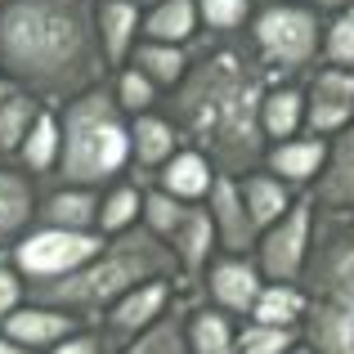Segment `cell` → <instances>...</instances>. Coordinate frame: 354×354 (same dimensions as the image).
Returning a JSON list of instances; mask_svg holds the SVG:
<instances>
[{
    "mask_svg": "<svg viewBox=\"0 0 354 354\" xmlns=\"http://www.w3.org/2000/svg\"><path fill=\"white\" fill-rule=\"evenodd\" d=\"M0 59L18 77L63 86L68 77L86 72V27L54 0H18L0 14Z\"/></svg>",
    "mask_w": 354,
    "mask_h": 354,
    "instance_id": "cell-1",
    "label": "cell"
},
{
    "mask_svg": "<svg viewBox=\"0 0 354 354\" xmlns=\"http://www.w3.org/2000/svg\"><path fill=\"white\" fill-rule=\"evenodd\" d=\"M256 86L234 59H216L198 72L189 90H184V117H189L193 135L207 148L225 157L256 153Z\"/></svg>",
    "mask_w": 354,
    "mask_h": 354,
    "instance_id": "cell-2",
    "label": "cell"
},
{
    "mask_svg": "<svg viewBox=\"0 0 354 354\" xmlns=\"http://www.w3.org/2000/svg\"><path fill=\"white\" fill-rule=\"evenodd\" d=\"M126 144H130V135L121 130L113 104L104 95L77 99L68 108V130H63V144H59L63 175L77 184L104 180V175H113L126 162Z\"/></svg>",
    "mask_w": 354,
    "mask_h": 354,
    "instance_id": "cell-3",
    "label": "cell"
},
{
    "mask_svg": "<svg viewBox=\"0 0 354 354\" xmlns=\"http://www.w3.org/2000/svg\"><path fill=\"white\" fill-rule=\"evenodd\" d=\"M162 251H157L153 238H126L121 247H113L95 269H77L68 274V283L59 287H45L50 301H63V305H95V301H108V296H121L126 287L144 283L157 265H162Z\"/></svg>",
    "mask_w": 354,
    "mask_h": 354,
    "instance_id": "cell-4",
    "label": "cell"
},
{
    "mask_svg": "<svg viewBox=\"0 0 354 354\" xmlns=\"http://www.w3.org/2000/svg\"><path fill=\"white\" fill-rule=\"evenodd\" d=\"M99 238L95 234H72V229H45L32 234L18 247V265L27 274H77L86 260L99 256Z\"/></svg>",
    "mask_w": 354,
    "mask_h": 354,
    "instance_id": "cell-5",
    "label": "cell"
},
{
    "mask_svg": "<svg viewBox=\"0 0 354 354\" xmlns=\"http://www.w3.org/2000/svg\"><path fill=\"white\" fill-rule=\"evenodd\" d=\"M260 45L269 50V59L278 63H305L314 54V41H319V18L301 5H283V9H269L256 27Z\"/></svg>",
    "mask_w": 354,
    "mask_h": 354,
    "instance_id": "cell-6",
    "label": "cell"
},
{
    "mask_svg": "<svg viewBox=\"0 0 354 354\" xmlns=\"http://www.w3.org/2000/svg\"><path fill=\"white\" fill-rule=\"evenodd\" d=\"M305 238H310V207H292V216L269 229L260 247V265L274 283H292L305 265Z\"/></svg>",
    "mask_w": 354,
    "mask_h": 354,
    "instance_id": "cell-7",
    "label": "cell"
},
{
    "mask_svg": "<svg viewBox=\"0 0 354 354\" xmlns=\"http://www.w3.org/2000/svg\"><path fill=\"white\" fill-rule=\"evenodd\" d=\"M305 121H310L314 135L350 126V121H354V72H346V68H328V72H319Z\"/></svg>",
    "mask_w": 354,
    "mask_h": 354,
    "instance_id": "cell-8",
    "label": "cell"
},
{
    "mask_svg": "<svg viewBox=\"0 0 354 354\" xmlns=\"http://www.w3.org/2000/svg\"><path fill=\"white\" fill-rule=\"evenodd\" d=\"M211 225H216L220 242H225L229 251H242L251 247V238H256V220H251L247 202L238 198V189L229 180H216V202H211Z\"/></svg>",
    "mask_w": 354,
    "mask_h": 354,
    "instance_id": "cell-9",
    "label": "cell"
},
{
    "mask_svg": "<svg viewBox=\"0 0 354 354\" xmlns=\"http://www.w3.org/2000/svg\"><path fill=\"white\" fill-rule=\"evenodd\" d=\"M5 337L18 346L36 350V346H59L72 337V319L59 310H14L5 319Z\"/></svg>",
    "mask_w": 354,
    "mask_h": 354,
    "instance_id": "cell-10",
    "label": "cell"
},
{
    "mask_svg": "<svg viewBox=\"0 0 354 354\" xmlns=\"http://www.w3.org/2000/svg\"><path fill=\"white\" fill-rule=\"evenodd\" d=\"M211 296H216L225 310H256L260 301V278L251 265L242 260H225V265L211 269Z\"/></svg>",
    "mask_w": 354,
    "mask_h": 354,
    "instance_id": "cell-11",
    "label": "cell"
},
{
    "mask_svg": "<svg viewBox=\"0 0 354 354\" xmlns=\"http://www.w3.org/2000/svg\"><path fill=\"white\" fill-rule=\"evenodd\" d=\"M139 27V9L130 0H104L99 5V41H104V54L113 63L126 59V45Z\"/></svg>",
    "mask_w": 354,
    "mask_h": 354,
    "instance_id": "cell-12",
    "label": "cell"
},
{
    "mask_svg": "<svg viewBox=\"0 0 354 354\" xmlns=\"http://www.w3.org/2000/svg\"><path fill=\"white\" fill-rule=\"evenodd\" d=\"M41 216L50 220V229H72V234H86V229L99 220V202L90 198V193H81V189L54 193V198L45 202Z\"/></svg>",
    "mask_w": 354,
    "mask_h": 354,
    "instance_id": "cell-13",
    "label": "cell"
},
{
    "mask_svg": "<svg viewBox=\"0 0 354 354\" xmlns=\"http://www.w3.org/2000/svg\"><path fill=\"white\" fill-rule=\"evenodd\" d=\"M193 23H198V5L193 0H162V5L148 14V36L157 45H175V41H189Z\"/></svg>",
    "mask_w": 354,
    "mask_h": 354,
    "instance_id": "cell-14",
    "label": "cell"
},
{
    "mask_svg": "<svg viewBox=\"0 0 354 354\" xmlns=\"http://www.w3.org/2000/svg\"><path fill=\"white\" fill-rule=\"evenodd\" d=\"M305 121V99L296 90H274V95L260 104V130L269 139H292L296 126Z\"/></svg>",
    "mask_w": 354,
    "mask_h": 354,
    "instance_id": "cell-15",
    "label": "cell"
},
{
    "mask_svg": "<svg viewBox=\"0 0 354 354\" xmlns=\"http://www.w3.org/2000/svg\"><path fill=\"white\" fill-rule=\"evenodd\" d=\"M323 157H328L323 139H292V144H283V148L269 153V166H274L278 175H287V180H310V175L323 166Z\"/></svg>",
    "mask_w": 354,
    "mask_h": 354,
    "instance_id": "cell-16",
    "label": "cell"
},
{
    "mask_svg": "<svg viewBox=\"0 0 354 354\" xmlns=\"http://www.w3.org/2000/svg\"><path fill=\"white\" fill-rule=\"evenodd\" d=\"M242 202H247L256 229L260 225H278L283 211H287V189L278 180H269V175H251V180L242 184Z\"/></svg>",
    "mask_w": 354,
    "mask_h": 354,
    "instance_id": "cell-17",
    "label": "cell"
},
{
    "mask_svg": "<svg viewBox=\"0 0 354 354\" xmlns=\"http://www.w3.org/2000/svg\"><path fill=\"white\" fill-rule=\"evenodd\" d=\"M162 305H166V287L162 283H144V287H135V292H126V301L117 305L113 323L121 332H139V328H148V323L157 319Z\"/></svg>",
    "mask_w": 354,
    "mask_h": 354,
    "instance_id": "cell-18",
    "label": "cell"
},
{
    "mask_svg": "<svg viewBox=\"0 0 354 354\" xmlns=\"http://www.w3.org/2000/svg\"><path fill=\"white\" fill-rule=\"evenodd\" d=\"M162 184H166L171 198H202V193L211 189V166L202 162L198 153H180V157H171Z\"/></svg>",
    "mask_w": 354,
    "mask_h": 354,
    "instance_id": "cell-19",
    "label": "cell"
},
{
    "mask_svg": "<svg viewBox=\"0 0 354 354\" xmlns=\"http://www.w3.org/2000/svg\"><path fill=\"white\" fill-rule=\"evenodd\" d=\"M323 278H328V296L337 301V310L354 314V238L337 242V251L323 265Z\"/></svg>",
    "mask_w": 354,
    "mask_h": 354,
    "instance_id": "cell-20",
    "label": "cell"
},
{
    "mask_svg": "<svg viewBox=\"0 0 354 354\" xmlns=\"http://www.w3.org/2000/svg\"><path fill=\"white\" fill-rule=\"evenodd\" d=\"M171 238H175V247H180L184 265H189V269H198L202 260H207V247H211V238H216V225H211V216H207V211H184L180 229H175Z\"/></svg>",
    "mask_w": 354,
    "mask_h": 354,
    "instance_id": "cell-21",
    "label": "cell"
},
{
    "mask_svg": "<svg viewBox=\"0 0 354 354\" xmlns=\"http://www.w3.org/2000/svg\"><path fill=\"white\" fill-rule=\"evenodd\" d=\"M323 202H332V207H354V130L337 144V153H332V171H328V184H323Z\"/></svg>",
    "mask_w": 354,
    "mask_h": 354,
    "instance_id": "cell-22",
    "label": "cell"
},
{
    "mask_svg": "<svg viewBox=\"0 0 354 354\" xmlns=\"http://www.w3.org/2000/svg\"><path fill=\"white\" fill-rule=\"evenodd\" d=\"M314 341H319V354H354V314L323 305L319 323H314Z\"/></svg>",
    "mask_w": 354,
    "mask_h": 354,
    "instance_id": "cell-23",
    "label": "cell"
},
{
    "mask_svg": "<svg viewBox=\"0 0 354 354\" xmlns=\"http://www.w3.org/2000/svg\"><path fill=\"white\" fill-rule=\"evenodd\" d=\"M135 68L144 72L153 86H175V81L184 77V54L175 50V45H144V50L135 54Z\"/></svg>",
    "mask_w": 354,
    "mask_h": 354,
    "instance_id": "cell-24",
    "label": "cell"
},
{
    "mask_svg": "<svg viewBox=\"0 0 354 354\" xmlns=\"http://www.w3.org/2000/svg\"><path fill=\"white\" fill-rule=\"evenodd\" d=\"M32 216V184L23 175L0 171V234H14Z\"/></svg>",
    "mask_w": 354,
    "mask_h": 354,
    "instance_id": "cell-25",
    "label": "cell"
},
{
    "mask_svg": "<svg viewBox=\"0 0 354 354\" xmlns=\"http://www.w3.org/2000/svg\"><path fill=\"white\" fill-rule=\"evenodd\" d=\"M130 144H135L139 162H166L175 153V130L157 117H139L135 130H130Z\"/></svg>",
    "mask_w": 354,
    "mask_h": 354,
    "instance_id": "cell-26",
    "label": "cell"
},
{
    "mask_svg": "<svg viewBox=\"0 0 354 354\" xmlns=\"http://www.w3.org/2000/svg\"><path fill=\"white\" fill-rule=\"evenodd\" d=\"M36 99L27 95H5V104H0V148H18L27 139V130L36 126Z\"/></svg>",
    "mask_w": 354,
    "mask_h": 354,
    "instance_id": "cell-27",
    "label": "cell"
},
{
    "mask_svg": "<svg viewBox=\"0 0 354 354\" xmlns=\"http://www.w3.org/2000/svg\"><path fill=\"white\" fill-rule=\"evenodd\" d=\"M59 121L54 117H36V126L27 130V139H23V157H27V166L32 171H50L54 166V157H59Z\"/></svg>",
    "mask_w": 354,
    "mask_h": 354,
    "instance_id": "cell-28",
    "label": "cell"
},
{
    "mask_svg": "<svg viewBox=\"0 0 354 354\" xmlns=\"http://www.w3.org/2000/svg\"><path fill=\"white\" fill-rule=\"evenodd\" d=\"M234 332H229V319L220 314H198L189 332V350L193 354H234Z\"/></svg>",
    "mask_w": 354,
    "mask_h": 354,
    "instance_id": "cell-29",
    "label": "cell"
},
{
    "mask_svg": "<svg viewBox=\"0 0 354 354\" xmlns=\"http://www.w3.org/2000/svg\"><path fill=\"white\" fill-rule=\"evenodd\" d=\"M296 310H301V301H296V296L278 283V287H269V292H260L256 323H265V328H287V323L296 319Z\"/></svg>",
    "mask_w": 354,
    "mask_h": 354,
    "instance_id": "cell-30",
    "label": "cell"
},
{
    "mask_svg": "<svg viewBox=\"0 0 354 354\" xmlns=\"http://www.w3.org/2000/svg\"><path fill=\"white\" fill-rule=\"evenodd\" d=\"M139 207H144V202H139L135 189H117L113 198L104 202V211H99V225H104V234H121V229H126L130 220L139 216Z\"/></svg>",
    "mask_w": 354,
    "mask_h": 354,
    "instance_id": "cell-31",
    "label": "cell"
},
{
    "mask_svg": "<svg viewBox=\"0 0 354 354\" xmlns=\"http://www.w3.org/2000/svg\"><path fill=\"white\" fill-rule=\"evenodd\" d=\"M144 216H148V225H153L157 234H175L180 220H184V207H180V198H171V193H148Z\"/></svg>",
    "mask_w": 354,
    "mask_h": 354,
    "instance_id": "cell-32",
    "label": "cell"
},
{
    "mask_svg": "<svg viewBox=\"0 0 354 354\" xmlns=\"http://www.w3.org/2000/svg\"><path fill=\"white\" fill-rule=\"evenodd\" d=\"M287 328H265V323H256V328H247L238 337V354H287Z\"/></svg>",
    "mask_w": 354,
    "mask_h": 354,
    "instance_id": "cell-33",
    "label": "cell"
},
{
    "mask_svg": "<svg viewBox=\"0 0 354 354\" xmlns=\"http://www.w3.org/2000/svg\"><path fill=\"white\" fill-rule=\"evenodd\" d=\"M126 354H184V337L175 323H157L139 337V346H130Z\"/></svg>",
    "mask_w": 354,
    "mask_h": 354,
    "instance_id": "cell-34",
    "label": "cell"
},
{
    "mask_svg": "<svg viewBox=\"0 0 354 354\" xmlns=\"http://www.w3.org/2000/svg\"><path fill=\"white\" fill-rule=\"evenodd\" d=\"M328 59L332 63H354V14H341L328 32Z\"/></svg>",
    "mask_w": 354,
    "mask_h": 354,
    "instance_id": "cell-35",
    "label": "cell"
},
{
    "mask_svg": "<svg viewBox=\"0 0 354 354\" xmlns=\"http://www.w3.org/2000/svg\"><path fill=\"white\" fill-rule=\"evenodd\" d=\"M202 18L211 27H220V32H229V27H238L247 18V0H202Z\"/></svg>",
    "mask_w": 354,
    "mask_h": 354,
    "instance_id": "cell-36",
    "label": "cell"
},
{
    "mask_svg": "<svg viewBox=\"0 0 354 354\" xmlns=\"http://www.w3.org/2000/svg\"><path fill=\"white\" fill-rule=\"evenodd\" d=\"M153 104V81L144 77V72H126L121 77V108H130V113H144V108Z\"/></svg>",
    "mask_w": 354,
    "mask_h": 354,
    "instance_id": "cell-37",
    "label": "cell"
},
{
    "mask_svg": "<svg viewBox=\"0 0 354 354\" xmlns=\"http://www.w3.org/2000/svg\"><path fill=\"white\" fill-rule=\"evenodd\" d=\"M14 305H18V278L9 269H0V323L14 314Z\"/></svg>",
    "mask_w": 354,
    "mask_h": 354,
    "instance_id": "cell-38",
    "label": "cell"
},
{
    "mask_svg": "<svg viewBox=\"0 0 354 354\" xmlns=\"http://www.w3.org/2000/svg\"><path fill=\"white\" fill-rule=\"evenodd\" d=\"M54 354H99V341H90V337H68V341H59V346H54Z\"/></svg>",
    "mask_w": 354,
    "mask_h": 354,
    "instance_id": "cell-39",
    "label": "cell"
},
{
    "mask_svg": "<svg viewBox=\"0 0 354 354\" xmlns=\"http://www.w3.org/2000/svg\"><path fill=\"white\" fill-rule=\"evenodd\" d=\"M0 354H32L27 346H18V341H9L5 332H0Z\"/></svg>",
    "mask_w": 354,
    "mask_h": 354,
    "instance_id": "cell-40",
    "label": "cell"
},
{
    "mask_svg": "<svg viewBox=\"0 0 354 354\" xmlns=\"http://www.w3.org/2000/svg\"><path fill=\"white\" fill-rule=\"evenodd\" d=\"M301 5H323V9H341V5H350V0H301Z\"/></svg>",
    "mask_w": 354,
    "mask_h": 354,
    "instance_id": "cell-41",
    "label": "cell"
},
{
    "mask_svg": "<svg viewBox=\"0 0 354 354\" xmlns=\"http://www.w3.org/2000/svg\"><path fill=\"white\" fill-rule=\"evenodd\" d=\"M0 104H5V81H0Z\"/></svg>",
    "mask_w": 354,
    "mask_h": 354,
    "instance_id": "cell-42",
    "label": "cell"
},
{
    "mask_svg": "<svg viewBox=\"0 0 354 354\" xmlns=\"http://www.w3.org/2000/svg\"><path fill=\"white\" fill-rule=\"evenodd\" d=\"M292 354H314V350H292Z\"/></svg>",
    "mask_w": 354,
    "mask_h": 354,
    "instance_id": "cell-43",
    "label": "cell"
},
{
    "mask_svg": "<svg viewBox=\"0 0 354 354\" xmlns=\"http://www.w3.org/2000/svg\"><path fill=\"white\" fill-rule=\"evenodd\" d=\"M153 5H162V0H153Z\"/></svg>",
    "mask_w": 354,
    "mask_h": 354,
    "instance_id": "cell-44",
    "label": "cell"
}]
</instances>
